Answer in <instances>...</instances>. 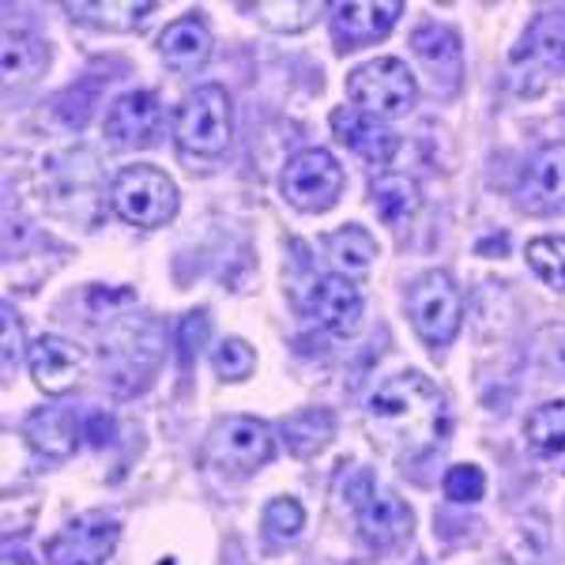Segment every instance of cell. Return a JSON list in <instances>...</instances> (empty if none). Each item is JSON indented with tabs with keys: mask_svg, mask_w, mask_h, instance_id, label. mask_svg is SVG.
Here are the masks:
<instances>
[{
	"mask_svg": "<svg viewBox=\"0 0 565 565\" xmlns=\"http://www.w3.org/2000/svg\"><path fill=\"white\" fill-rule=\"evenodd\" d=\"M23 437L39 457L45 460H68L76 452V418L68 407H39L23 423Z\"/></svg>",
	"mask_w": 565,
	"mask_h": 565,
	"instance_id": "cell-19",
	"label": "cell"
},
{
	"mask_svg": "<svg viewBox=\"0 0 565 565\" xmlns=\"http://www.w3.org/2000/svg\"><path fill=\"white\" fill-rule=\"evenodd\" d=\"M109 204L125 223L154 231L178 215V185L154 167H125L109 185Z\"/></svg>",
	"mask_w": 565,
	"mask_h": 565,
	"instance_id": "cell-3",
	"label": "cell"
},
{
	"mask_svg": "<svg viewBox=\"0 0 565 565\" xmlns=\"http://www.w3.org/2000/svg\"><path fill=\"white\" fill-rule=\"evenodd\" d=\"M282 434H287V445L298 457H313V452H321L324 445L332 441L335 418L332 412H324V407H309V412L290 418V423L282 426Z\"/></svg>",
	"mask_w": 565,
	"mask_h": 565,
	"instance_id": "cell-24",
	"label": "cell"
},
{
	"mask_svg": "<svg viewBox=\"0 0 565 565\" xmlns=\"http://www.w3.org/2000/svg\"><path fill=\"white\" fill-rule=\"evenodd\" d=\"M348 98L373 117H399L415 106L418 84L412 68L396 57H377L348 76Z\"/></svg>",
	"mask_w": 565,
	"mask_h": 565,
	"instance_id": "cell-4",
	"label": "cell"
},
{
	"mask_svg": "<svg viewBox=\"0 0 565 565\" xmlns=\"http://www.w3.org/2000/svg\"><path fill=\"white\" fill-rule=\"evenodd\" d=\"M309 317L335 335H351L362 317V290L348 276H321L309 290Z\"/></svg>",
	"mask_w": 565,
	"mask_h": 565,
	"instance_id": "cell-15",
	"label": "cell"
},
{
	"mask_svg": "<svg viewBox=\"0 0 565 565\" xmlns=\"http://www.w3.org/2000/svg\"><path fill=\"white\" fill-rule=\"evenodd\" d=\"M121 540V521L114 513H84L76 521H68L45 543V558L53 565H106L109 554L117 551Z\"/></svg>",
	"mask_w": 565,
	"mask_h": 565,
	"instance_id": "cell-8",
	"label": "cell"
},
{
	"mask_svg": "<svg viewBox=\"0 0 565 565\" xmlns=\"http://www.w3.org/2000/svg\"><path fill=\"white\" fill-rule=\"evenodd\" d=\"M321 8H324L321 0H260V4H253V12H257V20L264 26H271V31L298 34V31H306V26H313Z\"/></svg>",
	"mask_w": 565,
	"mask_h": 565,
	"instance_id": "cell-25",
	"label": "cell"
},
{
	"mask_svg": "<svg viewBox=\"0 0 565 565\" xmlns=\"http://www.w3.org/2000/svg\"><path fill=\"white\" fill-rule=\"evenodd\" d=\"M399 15H404L399 0H340L332 4V31L343 50H354V45L385 39Z\"/></svg>",
	"mask_w": 565,
	"mask_h": 565,
	"instance_id": "cell-10",
	"label": "cell"
},
{
	"mask_svg": "<svg viewBox=\"0 0 565 565\" xmlns=\"http://www.w3.org/2000/svg\"><path fill=\"white\" fill-rule=\"evenodd\" d=\"M527 268L540 276L546 287L554 290H565V238H554V234H546V238H535L527 242Z\"/></svg>",
	"mask_w": 565,
	"mask_h": 565,
	"instance_id": "cell-27",
	"label": "cell"
},
{
	"mask_svg": "<svg viewBox=\"0 0 565 565\" xmlns=\"http://www.w3.org/2000/svg\"><path fill=\"white\" fill-rule=\"evenodd\" d=\"M0 335H4V348H0V354H4V373L12 377L15 366L23 362V324H20V317L12 313V306H4L0 309Z\"/></svg>",
	"mask_w": 565,
	"mask_h": 565,
	"instance_id": "cell-31",
	"label": "cell"
},
{
	"mask_svg": "<svg viewBox=\"0 0 565 565\" xmlns=\"http://www.w3.org/2000/svg\"><path fill=\"white\" fill-rule=\"evenodd\" d=\"M343 185H348L343 167L324 148H306V151L290 154L287 167H282V181H279L287 204L298 207V212H313V215L328 212V207L343 196Z\"/></svg>",
	"mask_w": 565,
	"mask_h": 565,
	"instance_id": "cell-6",
	"label": "cell"
},
{
	"mask_svg": "<svg viewBox=\"0 0 565 565\" xmlns=\"http://www.w3.org/2000/svg\"><path fill=\"white\" fill-rule=\"evenodd\" d=\"M212 366L218 377L226 381H245L253 370H257V354L245 340H223L218 348L212 351Z\"/></svg>",
	"mask_w": 565,
	"mask_h": 565,
	"instance_id": "cell-28",
	"label": "cell"
},
{
	"mask_svg": "<svg viewBox=\"0 0 565 565\" xmlns=\"http://www.w3.org/2000/svg\"><path fill=\"white\" fill-rule=\"evenodd\" d=\"M445 498L457 501V505H476L487 494V476L476 463H457V468L445 471Z\"/></svg>",
	"mask_w": 565,
	"mask_h": 565,
	"instance_id": "cell-29",
	"label": "cell"
},
{
	"mask_svg": "<svg viewBox=\"0 0 565 565\" xmlns=\"http://www.w3.org/2000/svg\"><path fill=\"white\" fill-rule=\"evenodd\" d=\"M516 65L527 61L532 68H540L543 76H565V8L543 12L540 20L527 26L524 45L516 50Z\"/></svg>",
	"mask_w": 565,
	"mask_h": 565,
	"instance_id": "cell-16",
	"label": "cell"
},
{
	"mask_svg": "<svg viewBox=\"0 0 565 565\" xmlns=\"http://www.w3.org/2000/svg\"><path fill=\"white\" fill-rule=\"evenodd\" d=\"M207 340V313H189L178 328V348H181V362H193V354L204 348Z\"/></svg>",
	"mask_w": 565,
	"mask_h": 565,
	"instance_id": "cell-32",
	"label": "cell"
},
{
	"mask_svg": "<svg viewBox=\"0 0 565 565\" xmlns=\"http://www.w3.org/2000/svg\"><path fill=\"white\" fill-rule=\"evenodd\" d=\"M159 53L170 68L189 76V72L204 68L207 57H212V31H207L200 15H181V20H174L162 31Z\"/></svg>",
	"mask_w": 565,
	"mask_h": 565,
	"instance_id": "cell-18",
	"label": "cell"
},
{
	"mask_svg": "<svg viewBox=\"0 0 565 565\" xmlns=\"http://www.w3.org/2000/svg\"><path fill=\"white\" fill-rule=\"evenodd\" d=\"M26 366L31 377L45 396H65L76 388L79 373H84V351L76 343L61 340V335H42L26 348Z\"/></svg>",
	"mask_w": 565,
	"mask_h": 565,
	"instance_id": "cell-12",
	"label": "cell"
},
{
	"mask_svg": "<svg viewBox=\"0 0 565 565\" xmlns=\"http://www.w3.org/2000/svg\"><path fill=\"white\" fill-rule=\"evenodd\" d=\"M302 527H306V513L295 498L268 501V509H264V532H268L271 540H295Z\"/></svg>",
	"mask_w": 565,
	"mask_h": 565,
	"instance_id": "cell-30",
	"label": "cell"
},
{
	"mask_svg": "<svg viewBox=\"0 0 565 565\" xmlns=\"http://www.w3.org/2000/svg\"><path fill=\"white\" fill-rule=\"evenodd\" d=\"M407 313H412L415 332L430 348H449L463 321V298L445 271H426L407 290Z\"/></svg>",
	"mask_w": 565,
	"mask_h": 565,
	"instance_id": "cell-5",
	"label": "cell"
},
{
	"mask_svg": "<svg viewBox=\"0 0 565 565\" xmlns=\"http://www.w3.org/2000/svg\"><path fill=\"white\" fill-rule=\"evenodd\" d=\"M76 23H90L98 31H136L143 15L154 12L151 0H98V4H65Z\"/></svg>",
	"mask_w": 565,
	"mask_h": 565,
	"instance_id": "cell-22",
	"label": "cell"
},
{
	"mask_svg": "<svg viewBox=\"0 0 565 565\" xmlns=\"http://www.w3.org/2000/svg\"><path fill=\"white\" fill-rule=\"evenodd\" d=\"M412 53L418 57V65L426 68V76L434 79L437 95H457L463 79V45L457 31L437 23L418 26L412 34Z\"/></svg>",
	"mask_w": 565,
	"mask_h": 565,
	"instance_id": "cell-9",
	"label": "cell"
},
{
	"mask_svg": "<svg viewBox=\"0 0 565 565\" xmlns=\"http://www.w3.org/2000/svg\"><path fill=\"white\" fill-rule=\"evenodd\" d=\"M162 129V106L151 90H129L106 114V136L114 148H148Z\"/></svg>",
	"mask_w": 565,
	"mask_h": 565,
	"instance_id": "cell-11",
	"label": "cell"
},
{
	"mask_svg": "<svg viewBox=\"0 0 565 565\" xmlns=\"http://www.w3.org/2000/svg\"><path fill=\"white\" fill-rule=\"evenodd\" d=\"M359 527L370 546H396L412 535V509L388 490H373L359 505Z\"/></svg>",
	"mask_w": 565,
	"mask_h": 565,
	"instance_id": "cell-17",
	"label": "cell"
},
{
	"mask_svg": "<svg viewBox=\"0 0 565 565\" xmlns=\"http://www.w3.org/2000/svg\"><path fill=\"white\" fill-rule=\"evenodd\" d=\"M207 457L215 468L234 471V476H253L257 468H264L276 457V437H271L268 423L249 415H234L212 426L207 437Z\"/></svg>",
	"mask_w": 565,
	"mask_h": 565,
	"instance_id": "cell-7",
	"label": "cell"
},
{
	"mask_svg": "<svg viewBox=\"0 0 565 565\" xmlns=\"http://www.w3.org/2000/svg\"><path fill=\"white\" fill-rule=\"evenodd\" d=\"M170 129H174L178 148L196 159H218L231 148L234 136V106L231 95L215 84H204L189 90L178 103L174 117H170Z\"/></svg>",
	"mask_w": 565,
	"mask_h": 565,
	"instance_id": "cell-2",
	"label": "cell"
},
{
	"mask_svg": "<svg viewBox=\"0 0 565 565\" xmlns=\"http://www.w3.org/2000/svg\"><path fill=\"white\" fill-rule=\"evenodd\" d=\"M521 204L527 212H565V143H546L532 154L521 181Z\"/></svg>",
	"mask_w": 565,
	"mask_h": 565,
	"instance_id": "cell-14",
	"label": "cell"
},
{
	"mask_svg": "<svg viewBox=\"0 0 565 565\" xmlns=\"http://www.w3.org/2000/svg\"><path fill=\"white\" fill-rule=\"evenodd\" d=\"M370 434L381 449H388L399 460L426 457L449 434V412L445 396L423 373L407 370L388 377L366 404Z\"/></svg>",
	"mask_w": 565,
	"mask_h": 565,
	"instance_id": "cell-1",
	"label": "cell"
},
{
	"mask_svg": "<svg viewBox=\"0 0 565 565\" xmlns=\"http://www.w3.org/2000/svg\"><path fill=\"white\" fill-rule=\"evenodd\" d=\"M4 565H39L26 551H12V546H4Z\"/></svg>",
	"mask_w": 565,
	"mask_h": 565,
	"instance_id": "cell-34",
	"label": "cell"
},
{
	"mask_svg": "<svg viewBox=\"0 0 565 565\" xmlns=\"http://www.w3.org/2000/svg\"><path fill=\"white\" fill-rule=\"evenodd\" d=\"M87 437L95 445H106L109 437H114V418H109L106 412H95V415L87 418Z\"/></svg>",
	"mask_w": 565,
	"mask_h": 565,
	"instance_id": "cell-33",
	"label": "cell"
},
{
	"mask_svg": "<svg viewBox=\"0 0 565 565\" xmlns=\"http://www.w3.org/2000/svg\"><path fill=\"white\" fill-rule=\"evenodd\" d=\"M527 449L546 463H565V399L540 404L524 423Z\"/></svg>",
	"mask_w": 565,
	"mask_h": 565,
	"instance_id": "cell-21",
	"label": "cell"
},
{
	"mask_svg": "<svg viewBox=\"0 0 565 565\" xmlns=\"http://www.w3.org/2000/svg\"><path fill=\"white\" fill-rule=\"evenodd\" d=\"M328 257L340 264L343 271H366L377 257V242L362 226H343V231L328 234Z\"/></svg>",
	"mask_w": 565,
	"mask_h": 565,
	"instance_id": "cell-26",
	"label": "cell"
},
{
	"mask_svg": "<svg viewBox=\"0 0 565 565\" xmlns=\"http://www.w3.org/2000/svg\"><path fill=\"white\" fill-rule=\"evenodd\" d=\"M50 65V50L26 31H4V45H0V72H4V87H26L42 76Z\"/></svg>",
	"mask_w": 565,
	"mask_h": 565,
	"instance_id": "cell-20",
	"label": "cell"
},
{
	"mask_svg": "<svg viewBox=\"0 0 565 565\" xmlns=\"http://www.w3.org/2000/svg\"><path fill=\"white\" fill-rule=\"evenodd\" d=\"M370 196H373V207H377L381 223H388V226L407 223V218L423 207V193H418L415 181L404 174H381L373 181Z\"/></svg>",
	"mask_w": 565,
	"mask_h": 565,
	"instance_id": "cell-23",
	"label": "cell"
},
{
	"mask_svg": "<svg viewBox=\"0 0 565 565\" xmlns=\"http://www.w3.org/2000/svg\"><path fill=\"white\" fill-rule=\"evenodd\" d=\"M332 132L340 143H348L354 154H362L366 162H377V167H385L392 162V154L399 151V136L388 129L381 117L366 114V109L359 106H340L332 114Z\"/></svg>",
	"mask_w": 565,
	"mask_h": 565,
	"instance_id": "cell-13",
	"label": "cell"
}]
</instances>
